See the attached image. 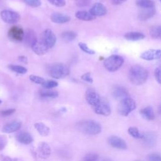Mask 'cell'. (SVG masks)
Listing matches in <instances>:
<instances>
[{"label":"cell","instance_id":"obj_1","mask_svg":"<svg viewBox=\"0 0 161 161\" xmlns=\"http://www.w3.org/2000/svg\"><path fill=\"white\" fill-rule=\"evenodd\" d=\"M148 77V72L143 67L140 65L132 66L128 73L130 81L134 85L140 86L144 84Z\"/></svg>","mask_w":161,"mask_h":161},{"label":"cell","instance_id":"obj_2","mask_svg":"<svg viewBox=\"0 0 161 161\" xmlns=\"http://www.w3.org/2000/svg\"><path fill=\"white\" fill-rule=\"evenodd\" d=\"M48 74L56 79H60L65 77L69 74V67L62 63H53L48 65L47 67Z\"/></svg>","mask_w":161,"mask_h":161},{"label":"cell","instance_id":"obj_3","mask_svg":"<svg viewBox=\"0 0 161 161\" xmlns=\"http://www.w3.org/2000/svg\"><path fill=\"white\" fill-rule=\"evenodd\" d=\"M78 130L84 134L96 135L101 131V126L94 120H84L77 123Z\"/></svg>","mask_w":161,"mask_h":161},{"label":"cell","instance_id":"obj_4","mask_svg":"<svg viewBox=\"0 0 161 161\" xmlns=\"http://www.w3.org/2000/svg\"><path fill=\"white\" fill-rule=\"evenodd\" d=\"M136 108V104L135 100L128 96L120 100L118 106V111L121 115L127 116Z\"/></svg>","mask_w":161,"mask_h":161},{"label":"cell","instance_id":"obj_5","mask_svg":"<svg viewBox=\"0 0 161 161\" xmlns=\"http://www.w3.org/2000/svg\"><path fill=\"white\" fill-rule=\"evenodd\" d=\"M124 59L118 55H112L106 58L104 61L105 69L111 72L118 70L123 64Z\"/></svg>","mask_w":161,"mask_h":161},{"label":"cell","instance_id":"obj_6","mask_svg":"<svg viewBox=\"0 0 161 161\" xmlns=\"http://www.w3.org/2000/svg\"><path fill=\"white\" fill-rule=\"evenodd\" d=\"M0 15L3 21L9 24L16 23L20 19V15L17 12L11 10H3L1 11Z\"/></svg>","mask_w":161,"mask_h":161},{"label":"cell","instance_id":"obj_7","mask_svg":"<svg viewBox=\"0 0 161 161\" xmlns=\"http://www.w3.org/2000/svg\"><path fill=\"white\" fill-rule=\"evenodd\" d=\"M41 39L47 45L49 49L54 47L57 41L55 35L50 29H47L43 32L42 38Z\"/></svg>","mask_w":161,"mask_h":161},{"label":"cell","instance_id":"obj_8","mask_svg":"<svg viewBox=\"0 0 161 161\" xmlns=\"http://www.w3.org/2000/svg\"><path fill=\"white\" fill-rule=\"evenodd\" d=\"M25 31L19 26H13L8 31V36L14 41L21 42L23 40Z\"/></svg>","mask_w":161,"mask_h":161},{"label":"cell","instance_id":"obj_9","mask_svg":"<svg viewBox=\"0 0 161 161\" xmlns=\"http://www.w3.org/2000/svg\"><path fill=\"white\" fill-rule=\"evenodd\" d=\"M94 111L96 114L104 116H108L111 114V108L109 104L106 101L101 99L97 104L94 106Z\"/></svg>","mask_w":161,"mask_h":161},{"label":"cell","instance_id":"obj_10","mask_svg":"<svg viewBox=\"0 0 161 161\" xmlns=\"http://www.w3.org/2000/svg\"><path fill=\"white\" fill-rule=\"evenodd\" d=\"M161 51L159 49H149L140 55V58L145 60H157L160 58Z\"/></svg>","mask_w":161,"mask_h":161},{"label":"cell","instance_id":"obj_11","mask_svg":"<svg viewBox=\"0 0 161 161\" xmlns=\"http://www.w3.org/2000/svg\"><path fill=\"white\" fill-rule=\"evenodd\" d=\"M108 142L109 145L115 148L125 150L127 148V145L125 140L117 136H111L109 137Z\"/></svg>","mask_w":161,"mask_h":161},{"label":"cell","instance_id":"obj_12","mask_svg":"<svg viewBox=\"0 0 161 161\" xmlns=\"http://www.w3.org/2000/svg\"><path fill=\"white\" fill-rule=\"evenodd\" d=\"M31 48L32 50L38 55H43L45 54L49 50L48 47L42 39L37 40Z\"/></svg>","mask_w":161,"mask_h":161},{"label":"cell","instance_id":"obj_13","mask_svg":"<svg viewBox=\"0 0 161 161\" xmlns=\"http://www.w3.org/2000/svg\"><path fill=\"white\" fill-rule=\"evenodd\" d=\"M89 13L93 16H102L107 13V9L106 6L100 3H97L93 4L89 9Z\"/></svg>","mask_w":161,"mask_h":161},{"label":"cell","instance_id":"obj_14","mask_svg":"<svg viewBox=\"0 0 161 161\" xmlns=\"http://www.w3.org/2000/svg\"><path fill=\"white\" fill-rule=\"evenodd\" d=\"M85 97L87 103L89 105L92 106L93 107L95 106L96 104H97L101 99L98 93H97L96 91L91 89H88L86 91Z\"/></svg>","mask_w":161,"mask_h":161},{"label":"cell","instance_id":"obj_15","mask_svg":"<svg viewBox=\"0 0 161 161\" xmlns=\"http://www.w3.org/2000/svg\"><path fill=\"white\" fill-rule=\"evenodd\" d=\"M38 152L40 157L43 159L48 158L51 154V148L49 145L44 142H41L38 145Z\"/></svg>","mask_w":161,"mask_h":161},{"label":"cell","instance_id":"obj_16","mask_svg":"<svg viewBox=\"0 0 161 161\" xmlns=\"http://www.w3.org/2000/svg\"><path fill=\"white\" fill-rule=\"evenodd\" d=\"M21 126V122L20 121L15 120L5 124L3 126L1 131L3 133H11L19 130Z\"/></svg>","mask_w":161,"mask_h":161},{"label":"cell","instance_id":"obj_17","mask_svg":"<svg viewBox=\"0 0 161 161\" xmlns=\"http://www.w3.org/2000/svg\"><path fill=\"white\" fill-rule=\"evenodd\" d=\"M113 96L116 99H122L128 97V92L127 89L121 86H116L112 89Z\"/></svg>","mask_w":161,"mask_h":161},{"label":"cell","instance_id":"obj_18","mask_svg":"<svg viewBox=\"0 0 161 161\" xmlns=\"http://www.w3.org/2000/svg\"><path fill=\"white\" fill-rule=\"evenodd\" d=\"M37 40L35 33L33 30L31 29H28L24 33V37L23 41H24L25 44L27 47H31V46L36 42Z\"/></svg>","mask_w":161,"mask_h":161},{"label":"cell","instance_id":"obj_19","mask_svg":"<svg viewBox=\"0 0 161 161\" xmlns=\"http://www.w3.org/2000/svg\"><path fill=\"white\" fill-rule=\"evenodd\" d=\"M50 19L52 22L57 24H64L69 22L70 20V18L65 14L59 13H54L51 14Z\"/></svg>","mask_w":161,"mask_h":161},{"label":"cell","instance_id":"obj_20","mask_svg":"<svg viewBox=\"0 0 161 161\" xmlns=\"http://www.w3.org/2000/svg\"><path fill=\"white\" fill-rule=\"evenodd\" d=\"M155 9L154 8H142L138 13V18L141 21H145L152 18L155 14Z\"/></svg>","mask_w":161,"mask_h":161},{"label":"cell","instance_id":"obj_21","mask_svg":"<svg viewBox=\"0 0 161 161\" xmlns=\"http://www.w3.org/2000/svg\"><path fill=\"white\" fill-rule=\"evenodd\" d=\"M16 140L19 143L25 145L30 144L33 140L32 136L29 133L26 131H22L16 135Z\"/></svg>","mask_w":161,"mask_h":161},{"label":"cell","instance_id":"obj_22","mask_svg":"<svg viewBox=\"0 0 161 161\" xmlns=\"http://www.w3.org/2000/svg\"><path fill=\"white\" fill-rule=\"evenodd\" d=\"M124 37L129 41H138L144 39L145 36L143 33L139 31H130L125 33Z\"/></svg>","mask_w":161,"mask_h":161},{"label":"cell","instance_id":"obj_23","mask_svg":"<svg viewBox=\"0 0 161 161\" xmlns=\"http://www.w3.org/2000/svg\"><path fill=\"white\" fill-rule=\"evenodd\" d=\"M141 115L146 119L152 121L155 118V113L153 108L151 106H147L140 111Z\"/></svg>","mask_w":161,"mask_h":161},{"label":"cell","instance_id":"obj_24","mask_svg":"<svg viewBox=\"0 0 161 161\" xmlns=\"http://www.w3.org/2000/svg\"><path fill=\"white\" fill-rule=\"evenodd\" d=\"M34 127L38 133L43 136H46L50 133V128L42 122H37L35 123Z\"/></svg>","mask_w":161,"mask_h":161},{"label":"cell","instance_id":"obj_25","mask_svg":"<svg viewBox=\"0 0 161 161\" xmlns=\"http://www.w3.org/2000/svg\"><path fill=\"white\" fill-rule=\"evenodd\" d=\"M75 16L79 20L85 21H89L93 20L95 17L92 16L89 12L86 11H78L75 13Z\"/></svg>","mask_w":161,"mask_h":161},{"label":"cell","instance_id":"obj_26","mask_svg":"<svg viewBox=\"0 0 161 161\" xmlns=\"http://www.w3.org/2000/svg\"><path fill=\"white\" fill-rule=\"evenodd\" d=\"M77 36V33L73 31H64L61 34L62 39L65 42H70L76 38Z\"/></svg>","mask_w":161,"mask_h":161},{"label":"cell","instance_id":"obj_27","mask_svg":"<svg viewBox=\"0 0 161 161\" xmlns=\"http://www.w3.org/2000/svg\"><path fill=\"white\" fill-rule=\"evenodd\" d=\"M39 94L42 97H48V98H55L58 96V93L57 91L52 89H44L39 92Z\"/></svg>","mask_w":161,"mask_h":161},{"label":"cell","instance_id":"obj_28","mask_svg":"<svg viewBox=\"0 0 161 161\" xmlns=\"http://www.w3.org/2000/svg\"><path fill=\"white\" fill-rule=\"evenodd\" d=\"M142 138L145 142V143L149 145H153L155 143L156 138L155 135L153 134V133L148 132L143 135H142Z\"/></svg>","mask_w":161,"mask_h":161},{"label":"cell","instance_id":"obj_29","mask_svg":"<svg viewBox=\"0 0 161 161\" xmlns=\"http://www.w3.org/2000/svg\"><path fill=\"white\" fill-rule=\"evenodd\" d=\"M136 4L141 8H152L155 6V3L152 0H136Z\"/></svg>","mask_w":161,"mask_h":161},{"label":"cell","instance_id":"obj_30","mask_svg":"<svg viewBox=\"0 0 161 161\" xmlns=\"http://www.w3.org/2000/svg\"><path fill=\"white\" fill-rule=\"evenodd\" d=\"M149 33L153 38H159L161 36V26L160 25H155L150 27Z\"/></svg>","mask_w":161,"mask_h":161},{"label":"cell","instance_id":"obj_31","mask_svg":"<svg viewBox=\"0 0 161 161\" xmlns=\"http://www.w3.org/2000/svg\"><path fill=\"white\" fill-rule=\"evenodd\" d=\"M8 68L14 72H16V73H18V74H25L27 72V69L26 68L21 66V65H13V64H11V65H8Z\"/></svg>","mask_w":161,"mask_h":161},{"label":"cell","instance_id":"obj_32","mask_svg":"<svg viewBox=\"0 0 161 161\" xmlns=\"http://www.w3.org/2000/svg\"><path fill=\"white\" fill-rule=\"evenodd\" d=\"M128 134L135 138H137V139H142V134H141L138 129V128L136 127H135V126H131V127H129L128 129Z\"/></svg>","mask_w":161,"mask_h":161},{"label":"cell","instance_id":"obj_33","mask_svg":"<svg viewBox=\"0 0 161 161\" xmlns=\"http://www.w3.org/2000/svg\"><path fill=\"white\" fill-rule=\"evenodd\" d=\"M78 46L80 48V49L82 50L86 53H87V54H89V55H94L95 53L94 50L89 48V47L85 43L79 42L78 43Z\"/></svg>","mask_w":161,"mask_h":161},{"label":"cell","instance_id":"obj_34","mask_svg":"<svg viewBox=\"0 0 161 161\" xmlns=\"http://www.w3.org/2000/svg\"><path fill=\"white\" fill-rule=\"evenodd\" d=\"M42 86L43 87L44 89H51L52 88L57 87L58 82L53 80H45Z\"/></svg>","mask_w":161,"mask_h":161},{"label":"cell","instance_id":"obj_35","mask_svg":"<svg viewBox=\"0 0 161 161\" xmlns=\"http://www.w3.org/2000/svg\"><path fill=\"white\" fill-rule=\"evenodd\" d=\"M29 78L31 82L37 84L42 85L43 82L45 81V80L43 77H40L38 75H30L29 76Z\"/></svg>","mask_w":161,"mask_h":161},{"label":"cell","instance_id":"obj_36","mask_svg":"<svg viewBox=\"0 0 161 161\" xmlns=\"http://www.w3.org/2000/svg\"><path fill=\"white\" fill-rule=\"evenodd\" d=\"M99 158L97 154L95 153H89L84 156L82 161H97Z\"/></svg>","mask_w":161,"mask_h":161},{"label":"cell","instance_id":"obj_37","mask_svg":"<svg viewBox=\"0 0 161 161\" xmlns=\"http://www.w3.org/2000/svg\"><path fill=\"white\" fill-rule=\"evenodd\" d=\"M22 1L27 5L33 8L38 7L42 4L40 0H22Z\"/></svg>","mask_w":161,"mask_h":161},{"label":"cell","instance_id":"obj_38","mask_svg":"<svg viewBox=\"0 0 161 161\" xmlns=\"http://www.w3.org/2000/svg\"><path fill=\"white\" fill-rule=\"evenodd\" d=\"M48 1L52 5L57 7H63L65 5V0H48Z\"/></svg>","mask_w":161,"mask_h":161},{"label":"cell","instance_id":"obj_39","mask_svg":"<svg viewBox=\"0 0 161 161\" xmlns=\"http://www.w3.org/2000/svg\"><path fill=\"white\" fill-rule=\"evenodd\" d=\"M16 109H5V110H2L0 111V116L3 117H6L11 115L15 112Z\"/></svg>","mask_w":161,"mask_h":161},{"label":"cell","instance_id":"obj_40","mask_svg":"<svg viewBox=\"0 0 161 161\" xmlns=\"http://www.w3.org/2000/svg\"><path fill=\"white\" fill-rule=\"evenodd\" d=\"M148 159L149 161H161V157L160 154L153 153L148 155Z\"/></svg>","mask_w":161,"mask_h":161},{"label":"cell","instance_id":"obj_41","mask_svg":"<svg viewBox=\"0 0 161 161\" xmlns=\"http://www.w3.org/2000/svg\"><path fill=\"white\" fill-rule=\"evenodd\" d=\"M81 79L89 83H92L93 79L91 75V72H86L81 75Z\"/></svg>","mask_w":161,"mask_h":161},{"label":"cell","instance_id":"obj_42","mask_svg":"<svg viewBox=\"0 0 161 161\" xmlns=\"http://www.w3.org/2000/svg\"><path fill=\"white\" fill-rule=\"evenodd\" d=\"M160 67H157L154 70V76L155 78V80L158 84L161 83V77H160Z\"/></svg>","mask_w":161,"mask_h":161},{"label":"cell","instance_id":"obj_43","mask_svg":"<svg viewBox=\"0 0 161 161\" xmlns=\"http://www.w3.org/2000/svg\"><path fill=\"white\" fill-rule=\"evenodd\" d=\"M6 143H7V140L6 137L0 136V151L4 148L5 146L6 145Z\"/></svg>","mask_w":161,"mask_h":161},{"label":"cell","instance_id":"obj_44","mask_svg":"<svg viewBox=\"0 0 161 161\" xmlns=\"http://www.w3.org/2000/svg\"><path fill=\"white\" fill-rule=\"evenodd\" d=\"M0 160L1 161H18L17 158H11L9 156H6L3 155H0Z\"/></svg>","mask_w":161,"mask_h":161},{"label":"cell","instance_id":"obj_45","mask_svg":"<svg viewBox=\"0 0 161 161\" xmlns=\"http://www.w3.org/2000/svg\"><path fill=\"white\" fill-rule=\"evenodd\" d=\"M18 60L24 64L28 63V58L26 57H25L24 55H21V56L18 57Z\"/></svg>","mask_w":161,"mask_h":161},{"label":"cell","instance_id":"obj_46","mask_svg":"<svg viewBox=\"0 0 161 161\" xmlns=\"http://www.w3.org/2000/svg\"><path fill=\"white\" fill-rule=\"evenodd\" d=\"M127 0H111V2L114 5H119L126 1Z\"/></svg>","mask_w":161,"mask_h":161},{"label":"cell","instance_id":"obj_47","mask_svg":"<svg viewBox=\"0 0 161 161\" xmlns=\"http://www.w3.org/2000/svg\"><path fill=\"white\" fill-rule=\"evenodd\" d=\"M101 161H113V160H111V159H109V158H105V159L102 160Z\"/></svg>","mask_w":161,"mask_h":161},{"label":"cell","instance_id":"obj_48","mask_svg":"<svg viewBox=\"0 0 161 161\" xmlns=\"http://www.w3.org/2000/svg\"><path fill=\"white\" fill-rule=\"evenodd\" d=\"M1 103H2V101H1V99H0V104H1Z\"/></svg>","mask_w":161,"mask_h":161},{"label":"cell","instance_id":"obj_49","mask_svg":"<svg viewBox=\"0 0 161 161\" xmlns=\"http://www.w3.org/2000/svg\"><path fill=\"white\" fill-rule=\"evenodd\" d=\"M75 1H79V0H74Z\"/></svg>","mask_w":161,"mask_h":161},{"label":"cell","instance_id":"obj_50","mask_svg":"<svg viewBox=\"0 0 161 161\" xmlns=\"http://www.w3.org/2000/svg\"><path fill=\"white\" fill-rule=\"evenodd\" d=\"M159 1H161V0H159Z\"/></svg>","mask_w":161,"mask_h":161}]
</instances>
